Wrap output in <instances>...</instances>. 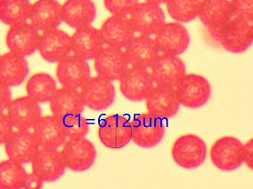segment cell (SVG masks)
I'll use <instances>...</instances> for the list:
<instances>
[{
    "label": "cell",
    "mask_w": 253,
    "mask_h": 189,
    "mask_svg": "<svg viewBox=\"0 0 253 189\" xmlns=\"http://www.w3.org/2000/svg\"><path fill=\"white\" fill-rule=\"evenodd\" d=\"M94 68L96 76L113 82L120 80L129 63L124 50L104 46L94 59Z\"/></svg>",
    "instance_id": "obj_15"
},
{
    "label": "cell",
    "mask_w": 253,
    "mask_h": 189,
    "mask_svg": "<svg viewBox=\"0 0 253 189\" xmlns=\"http://www.w3.org/2000/svg\"><path fill=\"white\" fill-rule=\"evenodd\" d=\"M104 6L113 16L128 17L138 4V0H104Z\"/></svg>",
    "instance_id": "obj_35"
},
{
    "label": "cell",
    "mask_w": 253,
    "mask_h": 189,
    "mask_svg": "<svg viewBox=\"0 0 253 189\" xmlns=\"http://www.w3.org/2000/svg\"><path fill=\"white\" fill-rule=\"evenodd\" d=\"M30 0H0V22L14 27L29 22Z\"/></svg>",
    "instance_id": "obj_31"
},
{
    "label": "cell",
    "mask_w": 253,
    "mask_h": 189,
    "mask_svg": "<svg viewBox=\"0 0 253 189\" xmlns=\"http://www.w3.org/2000/svg\"><path fill=\"white\" fill-rule=\"evenodd\" d=\"M146 2L151 3V4H154V5H160L161 4H164L167 2V0H146Z\"/></svg>",
    "instance_id": "obj_41"
},
{
    "label": "cell",
    "mask_w": 253,
    "mask_h": 189,
    "mask_svg": "<svg viewBox=\"0 0 253 189\" xmlns=\"http://www.w3.org/2000/svg\"><path fill=\"white\" fill-rule=\"evenodd\" d=\"M57 89V85L54 77L45 72L32 75L26 84L27 96L38 103L49 102Z\"/></svg>",
    "instance_id": "obj_30"
},
{
    "label": "cell",
    "mask_w": 253,
    "mask_h": 189,
    "mask_svg": "<svg viewBox=\"0 0 253 189\" xmlns=\"http://www.w3.org/2000/svg\"><path fill=\"white\" fill-rule=\"evenodd\" d=\"M210 159L214 166L222 171L239 169L244 161V144L234 136H223L213 142Z\"/></svg>",
    "instance_id": "obj_2"
},
{
    "label": "cell",
    "mask_w": 253,
    "mask_h": 189,
    "mask_svg": "<svg viewBox=\"0 0 253 189\" xmlns=\"http://www.w3.org/2000/svg\"><path fill=\"white\" fill-rule=\"evenodd\" d=\"M95 15L92 0H66L63 5V22L75 30L91 25Z\"/></svg>",
    "instance_id": "obj_28"
},
{
    "label": "cell",
    "mask_w": 253,
    "mask_h": 189,
    "mask_svg": "<svg viewBox=\"0 0 253 189\" xmlns=\"http://www.w3.org/2000/svg\"><path fill=\"white\" fill-rule=\"evenodd\" d=\"M170 153L176 165L185 170H193L204 164L208 149L201 137L193 133H185L174 140Z\"/></svg>",
    "instance_id": "obj_1"
},
{
    "label": "cell",
    "mask_w": 253,
    "mask_h": 189,
    "mask_svg": "<svg viewBox=\"0 0 253 189\" xmlns=\"http://www.w3.org/2000/svg\"><path fill=\"white\" fill-rule=\"evenodd\" d=\"M119 86L126 99L138 102L146 99L155 85L149 69L129 66L120 78Z\"/></svg>",
    "instance_id": "obj_9"
},
{
    "label": "cell",
    "mask_w": 253,
    "mask_h": 189,
    "mask_svg": "<svg viewBox=\"0 0 253 189\" xmlns=\"http://www.w3.org/2000/svg\"><path fill=\"white\" fill-rule=\"evenodd\" d=\"M43 184L44 180L32 171L31 173H27L23 189H42Z\"/></svg>",
    "instance_id": "obj_39"
},
{
    "label": "cell",
    "mask_w": 253,
    "mask_h": 189,
    "mask_svg": "<svg viewBox=\"0 0 253 189\" xmlns=\"http://www.w3.org/2000/svg\"><path fill=\"white\" fill-rule=\"evenodd\" d=\"M29 74L25 57L8 52L0 55V82L9 87L23 84Z\"/></svg>",
    "instance_id": "obj_29"
},
{
    "label": "cell",
    "mask_w": 253,
    "mask_h": 189,
    "mask_svg": "<svg viewBox=\"0 0 253 189\" xmlns=\"http://www.w3.org/2000/svg\"><path fill=\"white\" fill-rule=\"evenodd\" d=\"M97 134L104 147L122 149L131 141V122L124 116H109L100 123Z\"/></svg>",
    "instance_id": "obj_7"
},
{
    "label": "cell",
    "mask_w": 253,
    "mask_h": 189,
    "mask_svg": "<svg viewBox=\"0 0 253 189\" xmlns=\"http://www.w3.org/2000/svg\"><path fill=\"white\" fill-rule=\"evenodd\" d=\"M55 74L62 87L80 91L91 77L90 66L86 60L72 54L57 63Z\"/></svg>",
    "instance_id": "obj_8"
},
{
    "label": "cell",
    "mask_w": 253,
    "mask_h": 189,
    "mask_svg": "<svg viewBox=\"0 0 253 189\" xmlns=\"http://www.w3.org/2000/svg\"><path fill=\"white\" fill-rule=\"evenodd\" d=\"M154 38L161 54L176 56L185 53L191 41L187 30L179 23H165Z\"/></svg>",
    "instance_id": "obj_14"
},
{
    "label": "cell",
    "mask_w": 253,
    "mask_h": 189,
    "mask_svg": "<svg viewBox=\"0 0 253 189\" xmlns=\"http://www.w3.org/2000/svg\"><path fill=\"white\" fill-rule=\"evenodd\" d=\"M175 91L180 105L195 109L207 104L211 95V86L206 77L191 73L185 74Z\"/></svg>",
    "instance_id": "obj_3"
},
{
    "label": "cell",
    "mask_w": 253,
    "mask_h": 189,
    "mask_svg": "<svg viewBox=\"0 0 253 189\" xmlns=\"http://www.w3.org/2000/svg\"><path fill=\"white\" fill-rule=\"evenodd\" d=\"M32 132L41 149H59L68 139L63 121L53 115L41 117Z\"/></svg>",
    "instance_id": "obj_22"
},
{
    "label": "cell",
    "mask_w": 253,
    "mask_h": 189,
    "mask_svg": "<svg viewBox=\"0 0 253 189\" xmlns=\"http://www.w3.org/2000/svg\"><path fill=\"white\" fill-rule=\"evenodd\" d=\"M244 163L250 170L253 171V138L244 144Z\"/></svg>",
    "instance_id": "obj_40"
},
{
    "label": "cell",
    "mask_w": 253,
    "mask_h": 189,
    "mask_svg": "<svg viewBox=\"0 0 253 189\" xmlns=\"http://www.w3.org/2000/svg\"><path fill=\"white\" fill-rule=\"evenodd\" d=\"M234 17L245 23H253V0H231Z\"/></svg>",
    "instance_id": "obj_36"
},
{
    "label": "cell",
    "mask_w": 253,
    "mask_h": 189,
    "mask_svg": "<svg viewBox=\"0 0 253 189\" xmlns=\"http://www.w3.org/2000/svg\"><path fill=\"white\" fill-rule=\"evenodd\" d=\"M71 37L72 54L86 61L94 60L105 46L99 30L91 25L78 29Z\"/></svg>",
    "instance_id": "obj_26"
},
{
    "label": "cell",
    "mask_w": 253,
    "mask_h": 189,
    "mask_svg": "<svg viewBox=\"0 0 253 189\" xmlns=\"http://www.w3.org/2000/svg\"><path fill=\"white\" fill-rule=\"evenodd\" d=\"M28 23L41 33L58 29L63 23V5L56 0H38L32 4Z\"/></svg>",
    "instance_id": "obj_16"
},
{
    "label": "cell",
    "mask_w": 253,
    "mask_h": 189,
    "mask_svg": "<svg viewBox=\"0 0 253 189\" xmlns=\"http://www.w3.org/2000/svg\"><path fill=\"white\" fill-rule=\"evenodd\" d=\"M202 0H167L168 14L176 23H186L198 17Z\"/></svg>",
    "instance_id": "obj_33"
},
{
    "label": "cell",
    "mask_w": 253,
    "mask_h": 189,
    "mask_svg": "<svg viewBox=\"0 0 253 189\" xmlns=\"http://www.w3.org/2000/svg\"><path fill=\"white\" fill-rule=\"evenodd\" d=\"M128 19L136 33L154 36L165 24V14L160 5L148 2L138 3Z\"/></svg>",
    "instance_id": "obj_13"
},
{
    "label": "cell",
    "mask_w": 253,
    "mask_h": 189,
    "mask_svg": "<svg viewBox=\"0 0 253 189\" xmlns=\"http://www.w3.org/2000/svg\"><path fill=\"white\" fill-rule=\"evenodd\" d=\"M198 17L211 33L217 32L234 18L231 2L229 0H202Z\"/></svg>",
    "instance_id": "obj_25"
},
{
    "label": "cell",
    "mask_w": 253,
    "mask_h": 189,
    "mask_svg": "<svg viewBox=\"0 0 253 189\" xmlns=\"http://www.w3.org/2000/svg\"><path fill=\"white\" fill-rule=\"evenodd\" d=\"M145 100L147 113L162 120L175 117L180 107L174 88L155 86Z\"/></svg>",
    "instance_id": "obj_18"
},
{
    "label": "cell",
    "mask_w": 253,
    "mask_h": 189,
    "mask_svg": "<svg viewBox=\"0 0 253 189\" xmlns=\"http://www.w3.org/2000/svg\"><path fill=\"white\" fill-rule=\"evenodd\" d=\"M63 123L67 137L71 139L84 138L89 131L88 121L82 115L69 117L63 120Z\"/></svg>",
    "instance_id": "obj_34"
},
{
    "label": "cell",
    "mask_w": 253,
    "mask_h": 189,
    "mask_svg": "<svg viewBox=\"0 0 253 189\" xmlns=\"http://www.w3.org/2000/svg\"><path fill=\"white\" fill-rule=\"evenodd\" d=\"M32 169L44 182H54L64 174L67 168L61 150L41 149L32 160Z\"/></svg>",
    "instance_id": "obj_24"
},
{
    "label": "cell",
    "mask_w": 253,
    "mask_h": 189,
    "mask_svg": "<svg viewBox=\"0 0 253 189\" xmlns=\"http://www.w3.org/2000/svg\"><path fill=\"white\" fill-rule=\"evenodd\" d=\"M52 115L60 120L82 115L85 105L80 91L67 88H58L49 100Z\"/></svg>",
    "instance_id": "obj_27"
},
{
    "label": "cell",
    "mask_w": 253,
    "mask_h": 189,
    "mask_svg": "<svg viewBox=\"0 0 253 189\" xmlns=\"http://www.w3.org/2000/svg\"><path fill=\"white\" fill-rule=\"evenodd\" d=\"M105 46L124 49L136 36L128 17L111 16L99 30Z\"/></svg>",
    "instance_id": "obj_23"
},
{
    "label": "cell",
    "mask_w": 253,
    "mask_h": 189,
    "mask_svg": "<svg viewBox=\"0 0 253 189\" xmlns=\"http://www.w3.org/2000/svg\"><path fill=\"white\" fill-rule=\"evenodd\" d=\"M38 51L45 62L58 63L72 53V37L60 29L41 33Z\"/></svg>",
    "instance_id": "obj_19"
},
{
    "label": "cell",
    "mask_w": 253,
    "mask_h": 189,
    "mask_svg": "<svg viewBox=\"0 0 253 189\" xmlns=\"http://www.w3.org/2000/svg\"><path fill=\"white\" fill-rule=\"evenodd\" d=\"M14 130L32 131L37 123L42 117L40 103L29 96L19 97L12 99L5 110Z\"/></svg>",
    "instance_id": "obj_12"
},
{
    "label": "cell",
    "mask_w": 253,
    "mask_h": 189,
    "mask_svg": "<svg viewBox=\"0 0 253 189\" xmlns=\"http://www.w3.org/2000/svg\"><path fill=\"white\" fill-rule=\"evenodd\" d=\"M41 33L29 23L10 27L5 35L9 52L27 57L39 49Z\"/></svg>",
    "instance_id": "obj_17"
},
{
    "label": "cell",
    "mask_w": 253,
    "mask_h": 189,
    "mask_svg": "<svg viewBox=\"0 0 253 189\" xmlns=\"http://www.w3.org/2000/svg\"><path fill=\"white\" fill-rule=\"evenodd\" d=\"M26 176L22 163L10 159L0 162V189H23Z\"/></svg>",
    "instance_id": "obj_32"
},
{
    "label": "cell",
    "mask_w": 253,
    "mask_h": 189,
    "mask_svg": "<svg viewBox=\"0 0 253 189\" xmlns=\"http://www.w3.org/2000/svg\"><path fill=\"white\" fill-rule=\"evenodd\" d=\"M211 35L224 49L232 54L244 53L253 43L251 24L235 17Z\"/></svg>",
    "instance_id": "obj_5"
},
{
    "label": "cell",
    "mask_w": 253,
    "mask_h": 189,
    "mask_svg": "<svg viewBox=\"0 0 253 189\" xmlns=\"http://www.w3.org/2000/svg\"><path fill=\"white\" fill-rule=\"evenodd\" d=\"M129 66L150 69L161 54L154 36L138 35L124 48Z\"/></svg>",
    "instance_id": "obj_20"
},
{
    "label": "cell",
    "mask_w": 253,
    "mask_h": 189,
    "mask_svg": "<svg viewBox=\"0 0 253 189\" xmlns=\"http://www.w3.org/2000/svg\"><path fill=\"white\" fill-rule=\"evenodd\" d=\"M149 70L155 86L174 89L186 74L183 60L170 54H160Z\"/></svg>",
    "instance_id": "obj_11"
},
{
    "label": "cell",
    "mask_w": 253,
    "mask_h": 189,
    "mask_svg": "<svg viewBox=\"0 0 253 189\" xmlns=\"http://www.w3.org/2000/svg\"><path fill=\"white\" fill-rule=\"evenodd\" d=\"M12 99V93L9 86L0 82V113L5 112Z\"/></svg>",
    "instance_id": "obj_38"
},
{
    "label": "cell",
    "mask_w": 253,
    "mask_h": 189,
    "mask_svg": "<svg viewBox=\"0 0 253 189\" xmlns=\"http://www.w3.org/2000/svg\"><path fill=\"white\" fill-rule=\"evenodd\" d=\"M131 140L139 148L152 149L163 141L166 132L163 120L148 113L138 114L132 118Z\"/></svg>",
    "instance_id": "obj_6"
},
{
    "label": "cell",
    "mask_w": 253,
    "mask_h": 189,
    "mask_svg": "<svg viewBox=\"0 0 253 189\" xmlns=\"http://www.w3.org/2000/svg\"><path fill=\"white\" fill-rule=\"evenodd\" d=\"M14 129L5 112L0 113V146L9 140Z\"/></svg>",
    "instance_id": "obj_37"
},
{
    "label": "cell",
    "mask_w": 253,
    "mask_h": 189,
    "mask_svg": "<svg viewBox=\"0 0 253 189\" xmlns=\"http://www.w3.org/2000/svg\"><path fill=\"white\" fill-rule=\"evenodd\" d=\"M80 93L85 107L94 111H103L110 108L116 95L113 82L98 76L91 77Z\"/></svg>",
    "instance_id": "obj_10"
},
{
    "label": "cell",
    "mask_w": 253,
    "mask_h": 189,
    "mask_svg": "<svg viewBox=\"0 0 253 189\" xmlns=\"http://www.w3.org/2000/svg\"><path fill=\"white\" fill-rule=\"evenodd\" d=\"M251 28H252V32H253V23H251Z\"/></svg>",
    "instance_id": "obj_42"
},
{
    "label": "cell",
    "mask_w": 253,
    "mask_h": 189,
    "mask_svg": "<svg viewBox=\"0 0 253 189\" xmlns=\"http://www.w3.org/2000/svg\"><path fill=\"white\" fill-rule=\"evenodd\" d=\"M61 153L66 168L75 172L89 170L97 157L95 145L85 137L77 139L68 138L61 147Z\"/></svg>",
    "instance_id": "obj_4"
},
{
    "label": "cell",
    "mask_w": 253,
    "mask_h": 189,
    "mask_svg": "<svg viewBox=\"0 0 253 189\" xmlns=\"http://www.w3.org/2000/svg\"><path fill=\"white\" fill-rule=\"evenodd\" d=\"M4 146L8 159L22 164L32 162L41 149L32 131L24 130H14Z\"/></svg>",
    "instance_id": "obj_21"
}]
</instances>
